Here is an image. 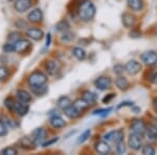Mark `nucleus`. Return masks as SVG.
Masks as SVG:
<instances>
[{
  "label": "nucleus",
  "mask_w": 157,
  "mask_h": 155,
  "mask_svg": "<svg viewBox=\"0 0 157 155\" xmlns=\"http://www.w3.org/2000/svg\"><path fill=\"white\" fill-rule=\"evenodd\" d=\"M112 110L111 108H108V109H98V110H95L93 112V115H98V116H106L108 115L109 112Z\"/></svg>",
  "instance_id": "obj_34"
},
{
  "label": "nucleus",
  "mask_w": 157,
  "mask_h": 155,
  "mask_svg": "<svg viewBox=\"0 0 157 155\" xmlns=\"http://www.w3.org/2000/svg\"><path fill=\"white\" fill-rule=\"evenodd\" d=\"M71 52H72L73 57H75V59H78V61H82L86 58V52L82 47H75Z\"/></svg>",
  "instance_id": "obj_24"
},
{
  "label": "nucleus",
  "mask_w": 157,
  "mask_h": 155,
  "mask_svg": "<svg viewBox=\"0 0 157 155\" xmlns=\"http://www.w3.org/2000/svg\"><path fill=\"white\" fill-rule=\"evenodd\" d=\"M90 134H91V130H90V129H87V130H85L82 134H81V136L78 138V144L85 143V141L90 137Z\"/></svg>",
  "instance_id": "obj_29"
},
{
  "label": "nucleus",
  "mask_w": 157,
  "mask_h": 155,
  "mask_svg": "<svg viewBox=\"0 0 157 155\" xmlns=\"http://www.w3.org/2000/svg\"><path fill=\"white\" fill-rule=\"evenodd\" d=\"M124 131L121 130V129H118V130L115 131V137H114V143L117 144L120 143V141H124Z\"/></svg>",
  "instance_id": "obj_32"
},
{
  "label": "nucleus",
  "mask_w": 157,
  "mask_h": 155,
  "mask_svg": "<svg viewBox=\"0 0 157 155\" xmlns=\"http://www.w3.org/2000/svg\"><path fill=\"white\" fill-rule=\"evenodd\" d=\"M121 20H123V24L125 27L130 29L132 27L136 22V18L133 16L132 14H129V13H125V14L121 16Z\"/></svg>",
  "instance_id": "obj_16"
},
{
  "label": "nucleus",
  "mask_w": 157,
  "mask_h": 155,
  "mask_svg": "<svg viewBox=\"0 0 157 155\" xmlns=\"http://www.w3.org/2000/svg\"><path fill=\"white\" fill-rule=\"evenodd\" d=\"M94 86L98 90H107L112 86V80L107 76H101L94 81Z\"/></svg>",
  "instance_id": "obj_7"
},
{
  "label": "nucleus",
  "mask_w": 157,
  "mask_h": 155,
  "mask_svg": "<svg viewBox=\"0 0 157 155\" xmlns=\"http://www.w3.org/2000/svg\"><path fill=\"white\" fill-rule=\"evenodd\" d=\"M47 137V132L44 128H38L32 133V141H34L35 146H40L45 143V139Z\"/></svg>",
  "instance_id": "obj_3"
},
{
  "label": "nucleus",
  "mask_w": 157,
  "mask_h": 155,
  "mask_svg": "<svg viewBox=\"0 0 157 155\" xmlns=\"http://www.w3.org/2000/svg\"><path fill=\"white\" fill-rule=\"evenodd\" d=\"M32 92L37 96H42L47 92V86L46 84L42 86H37V87H30Z\"/></svg>",
  "instance_id": "obj_25"
},
{
  "label": "nucleus",
  "mask_w": 157,
  "mask_h": 155,
  "mask_svg": "<svg viewBox=\"0 0 157 155\" xmlns=\"http://www.w3.org/2000/svg\"><path fill=\"white\" fill-rule=\"evenodd\" d=\"M49 123H50V125L56 129L64 128V127L66 126V122L61 118L60 115H58V114H55V115H52V118H50Z\"/></svg>",
  "instance_id": "obj_15"
},
{
  "label": "nucleus",
  "mask_w": 157,
  "mask_h": 155,
  "mask_svg": "<svg viewBox=\"0 0 157 155\" xmlns=\"http://www.w3.org/2000/svg\"><path fill=\"white\" fill-rule=\"evenodd\" d=\"M140 60L144 64L148 66H153L157 64V52L154 50H148L143 52L140 56Z\"/></svg>",
  "instance_id": "obj_5"
},
{
  "label": "nucleus",
  "mask_w": 157,
  "mask_h": 155,
  "mask_svg": "<svg viewBox=\"0 0 157 155\" xmlns=\"http://www.w3.org/2000/svg\"><path fill=\"white\" fill-rule=\"evenodd\" d=\"M69 29H70V25L65 20H62V21H60L59 23L56 25V30L60 33H65L67 30H69Z\"/></svg>",
  "instance_id": "obj_27"
},
{
  "label": "nucleus",
  "mask_w": 157,
  "mask_h": 155,
  "mask_svg": "<svg viewBox=\"0 0 157 155\" xmlns=\"http://www.w3.org/2000/svg\"><path fill=\"white\" fill-rule=\"evenodd\" d=\"M115 84L120 90H127L130 86V83L125 77H118L115 80Z\"/></svg>",
  "instance_id": "obj_23"
},
{
  "label": "nucleus",
  "mask_w": 157,
  "mask_h": 155,
  "mask_svg": "<svg viewBox=\"0 0 157 155\" xmlns=\"http://www.w3.org/2000/svg\"><path fill=\"white\" fill-rule=\"evenodd\" d=\"M149 79H150V81L153 84H156L157 85V69L153 70L151 73H150V77H149Z\"/></svg>",
  "instance_id": "obj_41"
},
{
  "label": "nucleus",
  "mask_w": 157,
  "mask_h": 155,
  "mask_svg": "<svg viewBox=\"0 0 157 155\" xmlns=\"http://www.w3.org/2000/svg\"><path fill=\"white\" fill-rule=\"evenodd\" d=\"M9 76V70L4 66H0V80H6Z\"/></svg>",
  "instance_id": "obj_37"
},
{
  "label": "nucleus",
  "mask_w": 157,
  "mask_h": 155,
  "mask_svg": "<svg viewBox=\"0 0 157 155\" xmlns=\"http://www.w3.org/2000/svg\"><path fill=\"white\" fill-rule=\"evenodd\" d=\"M30 48V42L26 39H19L15 43V52L23 54Z\"/></svg>",
  "instance_id": "obj_9"
},
{
  "label": "nucleus",
  "mask_w": 157,
  "mask_h": 155,
  "mask_svg": "<svg viewBox=\"0 0 157 155\" xmlns=\"http://www.w3.org/2000/svg\"><path fill=\"white\" fill-rule=\"evenodd\" d=\"M128 145L131 149L134 150V151H139V150L141 149V147H143V138H141V135L132 132V133L129 135Z\"/></svg>",
  "instance_id": "obj_4"
},
{
  "label": "nucleus",
  "mask_w": 157,
  "mask_h": 155,
  "mask_svg": "<svg viewBox=\"0 0 157 155\" xmlns=\"http://www.w3.org/2000/svg\"><path fill=\"white\" fill-rule=\"evenodd\" d=\"M125 69V66L121 65V64H116L113 66V72L116 73V75H121Z\"/></svg>",
  "instance_id": "obj_40"
},
{
  "label": "nucleus",
  "mask_w": 157,
  "mask_h": 155,
  "mask_svg": "<svg viewBox=\"0 0 157 155\" xmlns=\"http://www.w3.org/2000/svg\"><path fill=\"white\" fill-rule=\"evenodd\" d=\"M71 104H72V102H71V100H70V98H68V96H66V95L61 96L57 102V106L60 109H62V110H65V109L69 107Z\"/></svg>",
  "instance_id": "obj_19"
},
{
  "label": "nucleus",
  "mask_w": 157,
  "mask_h": 155,
  "mask_svg": "<svg viewBox=\"0 0 157 155\" xmlns=\"http://www.w3.org/2000/svg\"><path fill=\"white\" fill-rule=\"evenodd\" d=\"M3 52H15V43H6L3 45Z\"/></svg>",
  "instance_id": "obj_38"
},
{
  "label": "nucleus",
  "mask_w": 157,
  "mask_h": 155,
  "mask_svg": "<svg viewBox=\"0 0 157 155\" xmlns=\"http://www.w3.org/2000/svg\"><path fill=\"white\" fill-rule=\"evenodd\" d=\"M27 18H29V22H33V23H39V22H41L43 19V13L40 9H35L29 13Z\"/></svg>",
  "instance_id": "obj_13"
},
{
  "label": "nucleus",
  "mask_w": 157,
  "mask_h": 155,
  "mask_svg": "<svg viewBox=\"0 0 157 155\" xmlns=\"http://www.w3.org/2000/svg\"><path fill=\"white\" fill-rule=\"evenodd\" d=\"M82 99H84V100L87 102L89 105H92V104H94L95 102H97V99L98 96L95 95L94 92H92V91L90 90H86L83 92L82 95Z\"/></svg>",
  "instance_id": "obj_20"
},
{
  "label": "nucleus",
  "mask_w": 157,
  "mask_h": 155,
  "mask_svg": "<svg viewBox=\"0 0 157 155\" xmlns=\"http://www.w3.org/2000/svg\"><path fill=\"white\" fill-rule=\"evenodd\" d=\"M59 141V137H54L52 139H50L48 141H45L44 144H43V147H48L50 145H54L55 143H57V141Z\"/></svg>",
  "instance_id": "obj_43"
},
{
  "label": "nucleus",
  "mask_w": 157,
  "mask_h": 155,
  "mask_svg": "<svg viewBox=\"0 0 157 155\" xmlns=\"http://www.w3.org/2000/svg\"><path fill=\"white\" fill-rule=\"evenodd\" d=\"M43 32L40 29H37V27H30L26 30V36L29 37L30 39L35 40V41H39L43 38Z\"/></svg>",
  "instance_id": "obj_12"
},
{
  "label": "nucleus",
  "mask_w": 157,
  "mask_h": 155,
  "mask_svg": "<svg viewBox=\"0 0 157 155\" xmlns=\"http://www.w3.org/2000/svg\"><path fill=\"white\" fill-rule=\"evenodd\" d=\"M128 6L134 12H140L144 9L143 0H127Z\"/></svg>",
  "instance_id": "obj_18"
},
{
  "label": "nucleus",
  "mask_w": 157,
  "mask_h": 155,
  "mask_svg": "<svg viewBox=\"0 0 157 155\" xmlns=\"http://www.w3.org/2000/svg\"><path fill=\"white\" fill-rule=\"evenodd\" d=\"M126 106H131V107H133V102H123V103H121L120 105L117 106V109H120L121 107H126Z\"/></svg>",
  "instance_id": "obj_44"
},
{
  "label": "nucleus",
  "mask_w": 157,
  "mask_h": 155,
  "mask_svg": "<svg viewBox=\"0 0 157 155\" xmlns=\"http://www.w3.org/2000/svg\"><path fill=\"white\" fill-rule=\"evenodd\" d=\"M72 104L78 109V110L81 111V112H83V111H84L85 109H87V108L90 106L89 104H88L87 102H86V101L84 100V99H78V100L73 102Z\"/></svg>",
  "instance_id": "obj_26"
},
{
  "label": "nucleus",
  "mask_w": 157,
  "mask_h": 155,
  "mask_svg": "<svg viewBox=\"0 0 157 155\" xmlns=\"http://www.w3.org/2000/svg\"><path fill=\"white\" fill-rule=\"evenodd\" d=\"M16 95H17V99H18L20 102H23V103H29V102H30V100H32V95L24 89L17 90Z\"/></svg>",
  "instance_id": "obj_21"
},
{
  "label": "nucleus",
  "mask_w": 157,
  "mask_h": 155,
  "mask_svg": "<svg viewBox=\"0 0 157 155\" xmlns=\"http://www.w3.org/2000/svg\"><path fill=\"white\" fill-rule=\"evenodd\" d=\"M154 106H155V107L157 108V99H155V100H154Z\"/></svg>",
  "instance_id": "obj_47"
},
{
  "label": "nucleus",
  "mask_w": 157,
  "mask_h": 155,
  "mask_svg": "<svg viewBox=\"0 0 157 155\" xmlns=\"http://www.w3.org/2000/svg\"><path fill=\"white\" fill-rule=\"evenodd\" d=\"M45 67H46V70H47V72H48V75L50 76H55L56 73L58 72V70H59V65H58V63L54 60L48 61V62L46 63V65H45Z\"/></svg>",
  "instance_id": "obj_22"
},
{
  "label": "nucleus",
  "mask_w": 157,
  "mask_h": 155,
  "mask_svg": "<svg viewBox=\"0 0 157 155\" xmlns=\"http://www.w3.org/2000/svg\"><path fill=\"white\" fill-rule=\"evenodd\" d=\"M95 12H97V10H95L94 4L88 0L83 1L78 10V17L83 21H90L91 19H93V17L95 16Z\"/></svg>",
  "instance_id": "obj_1"
},
{
  "label": "nucleus",
  "mask_w": 157,
  "mask_h": 155,
  "mask_svg": "<svg viewBox=\"0 0 157 155\" xmlns=\"http://www.w3.org/2000/svg\"><path fill=\"white\" fill-rule=\"evenodd\" d=\"M0 154L1 155H16V154H18V150L15 148V147H7V148L2 150Z\"/></svg>",
  "instance_id": "obj_31"
},
{
  "label": "nucleus",
  "mask_w": 157,
  "mask_h": 155,
  "mask_svg": "<svg viewBox=\"0 0 157 155\" xmlns=\"http://www.w3.org/2000/svg\"><path fill=\"white\" fill-rule=\"evenodd\" d=\"M29 105H27V103H23V102H16L15 103V106H14V110L18 115L20 116H24L26 115L27 112H29Z\"/></svg>",
  "instance_id": "obj_10"
},
{
  "label": "nucleus",
  "mask_w": 157,
  "mask_h": 155,
  "mask_svg": "<svg viewBox=\"0 0 157 155\" xmlns=\"http://www.w3.org/2000/svg\"><path fill=\"white\" fill-rule=\"evenodd\" d=\"M46 82H47L46 75L41 72H35L29 77V84L30 87H37V86L45 85Z\"/></svg>",
  "instance_id": "obj_2"
},
{
  "label": "nucleus",
  "mask_w": 157,
  "mask_h": 155,
  "mask_svg": "<svg viewBox=\"0 0 157 155\" xmlns=\"http://www.w3.org/2000/svg\"><path fill=\"white\" fill-rule=\"evenodd\" d=\"M115 131L116 130H113V131L108 132L107 134H105V136H104V139H105V141H114Z\"/></svg>",
  "instance_id": "obj_39"
},
{
  "label": "nucleus",
  "mask_w": 157,
  "mask_h": 155,
  "mask_svg": "<svg viewBox=\"0 0 157 155\" xmlns=\"http://www.w3.org/2000/svg\"><path fill=\"white\" fill-rule=\"evenodd\" d=\"M7 129H9V126L4 122L0 121V136H6L7 134Z\"/></svg>",
  "instance_id": "obj_36"
},
{
  "label": "nucleus",
  "mask_w": 157,
  "mask_h": 155,
  "mask_svg": "<svg viewBox=\"0 0 157 155\" xmlns=\"http://www.w3.org/2000/svg\"><path fill=\"white\" fill-rule=\"evenodd\" d=\"M132 110H133V112H135V113H139V112H140V108H138V107H133Z\"/></svg>",
  "instance_id": "obj_46"
},
{
  "label": "nucleus",
  "mask_w": 157,
  "mask_h": 155,
  "mask_svg": "<svg viewBox=\"0 0 157 155\" xmlns=\"http://www.w3.org/2000/svg\"><path fill=\"white\" fill-rule=\"evenodd\" d=\"M147 126L141 119H134L133 123L131 124V131L134 133H137L139 135L143 136L144 134L147 133Z\"/></svg>",
  "instance_id": "obj_8"
},
{
  "label": "nucleus",
  "mask_w": 157,
  "mask_h": 155,
  "mask_svg": "<svg viewBox=\"0 0 157 155\" xmlns=\"http://www.w3.org/2000/svg\"><path fill=\"white\" fill-rule=\"evenodd\" d=\"M114 93H110V95H106L105 98L103 99V103L104 104H108V103H110L111 101H112V99L114 98Z\"/></svg>",
  "instance_id": "obj_42"
},
{
  "label": "nucleus",
  "mask_w": 157,
  "mask_h": 155,
  "mask_svg": "<svg viewBox=\"0 0 157 155\" xmlns=\"http://www.w3.org/2000/svg\"><path fill=\"white\" fill-rule=\"evenodd\" d=\"M155 148L151 145H146V146L143 147L141 149V153L144 155H154L155 154Z\"/></svg>",
  "instance_id": "obj_28"
},
{
  "label": "nucleus",
  "mask_w": 157,
  "mask_h": 155,
  "mask_svg": "<svg viewBox=\"0 0 157 155\" xmlns=\"http://www.w3.org/2000/svg\"><path fill=\"white\" fill-rule=\"evenodd\" d=\"M15 102L14 100H13L12 98H7L6 101H4V105H6V107L9 109V110H11L13 111L14 110V106H15Z\"/></svg>",
  "instance_id": "obj_35"
},
{
  "label": "nucleus",
  "mask_w": 157,
  "mask_h": 155,
  "mask_svg": "<svg viewBox=\"0 0 157 155\" xmlns=\"http://www.w3.org/2000/svg\"><path fill=\"white\" fill-rule=\"evenodd\" d=\"M73 38H75V36H73L72 33H70L69 30H67V32L63 33L62 37H61V41L64 42V43H68V42L72 41Z\"/></svg>",
  "instance_id": "obj_30"
},
{
  "label": "nucleus",
  "mask_w": 157,
  "mask_h": 155,
  "mask_svg": "<svg viewBox=\"0 0 157 155\" xmlns=\"http://www.w3.org/2000/svg\"><path fill=\"white\" fill-rule=\"evenodd\" d=\"M95 151L100 154H108L111 152V146L107 143V141H101L95 144Z\"/></svg>",
  "instance_id": "obj_14"
},
{
  "label": "nucleus",
  "mask_w": 157,
  "mask_h": 155,
  "mask_svg": "<svg viewBox=\"0 0 157 155\" xmlns=\"http://www.w3.org/2000/svg\"><path fill=\"white\" fill-rule=\"evenodd\" d=\"M116 152H117V154L126 153V145L124 143V141H121L120 143L116 144Z\"/></svg>",
  "instance_id": "obj_33"
},
{
  "label": "nucleus",
  "mask_w": 157,
  "mask_h": 155,
  "mask_svg": "<svg viewBox=\"0 0 157 155\" xmlns=\"http://www.w3.org/2000/svg\"><path fill=\"white\" fill-rule=\"evenodd\" d=\"M141 64L136 60H130L125 64V72L130 76H136L140 72Z\"/></svg>",
  "instance_id": "obj_6"
},
{
  "label": "nucleus",
  "mask_w": 157,
  "mask_h": 155,
  "mask_svg": "<svg viewBox=\"0 0 157 155\" xmlns=\"http://www.w3.org/2000/svg\"><path fill=\"white\" fill-rule=\"evenodd\" d=\"M50 41H52V36H50V34H47L46 36V44H45V46L48 47L50 45Z\"/></svg>",
  "instance_id": "obj_45"
},
{
  "label": "nucleus",
  "mask_w": 157,
  "mask_h": 155,
  "mask_svg": "<svg viewBox=\"0 0 157 155\" xmlns=\"http://www.w3.org/2000/svg\"><path fill=\"white\" fill-rule=\"evenodd\" d=\"M32 0H17L15 2V10L19 13H24L32 6Z\"/></svg>",
  "instance_id": "obj_11"
},
{
  "label": "nucleus",
  "mask_w": 157,
  "mask_h": 155,
  "mask_svg": "<svg viewBox=\"0 0 157 155\" xmlns=\"http://www.w3.org/2000/svg\"><path fill=\"white\" fill-rule=\"evenodd\" d=\"M64 113L66 114V116H68L69 118H78V116H80L83 112H81V111L78 110V109L75 107L73 104H71L69 107L65 109Z\"/></svg>",
  "instance_id": "obj_17"
}]
</instances>
